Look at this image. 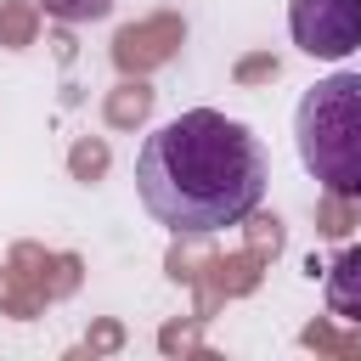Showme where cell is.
Wrapping results in <instances>:
<instances>
[{
	"label": "cell",
	"mask_w": 361,
	"mask_h": 361,
	"mask_svg": "<svg viewBox=\"0 0 361 361\" xmlns=\"http://www.w3.org/2000/svg\"><path fill=\"white\" fill-rule=\"evenodd\" d=\"M299 164L327 197H361V73L338 68L299 96L293 113Z\"/></svg>",
	"instance_id": "obj_2"
},
{
	"label": "cell",
	"mask_w": 361,
	"mask_h": 361,
	"mask_svg": "<svg viewBox=\"0 0 361 361\" xmlns=\"http://www.w3.org/2000/svg\"><path fill=\"white\" fill-rule=\"evenodd\" d=\"M322 293H327V310H333V316L361 322V243H350V248H344V254L327 265Z\"/></svg>",
	"instance_id": "obj_4"
},
{
	"label": "cell",
	"mask_w": 361,
	"mask_h": 361,
	"mask_svg": "<svg viewBox=\"0 0 361 361\" xmlns=\"http://www.w3.org/2000/svg\"><path fill=\"white\" fill-rule=\"evenodd\" d=\"M288 28L305 56L344 62L350 51H361V0H293Z\"/></svg>",
	"instance_id": "obj_3"
},
{
	"label": "cell",
	"mask_w": 361,
	"mask_h": 361,
	"mask_svg": "<svg viewBox=\"0 0 361 361\" xmlns=\"http://www.w3.org/2000/svg\"><path fill=\"white\" fill-rule=\"evenodd\" d=\"M265 147L243 118L214 107H192L164 118L135 152V192L141 209L169 237H214L243 226L265 203Z\"/></svg>",
	"instance_id": "obj_1"
}]
</instances>
